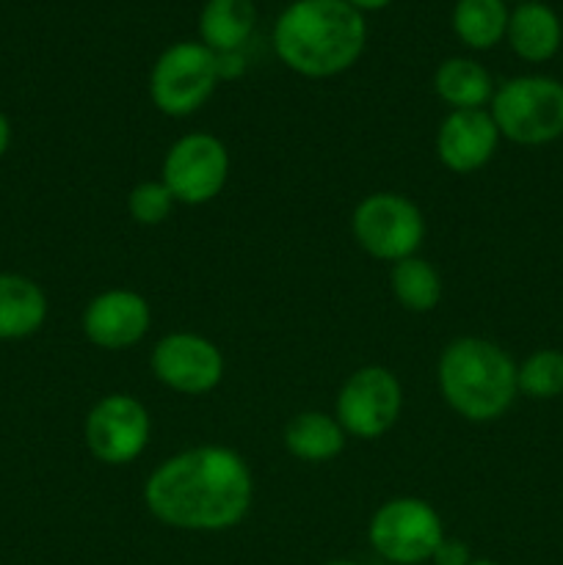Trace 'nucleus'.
I'll list each match as a JSON object with an SVG mask.
<instances>
[{"label":"nucleus","mask_w":563,"mask_h":565,"mask_svg":"<svg viewBox=\"0 0 563 565\" xmlns=\"http://www.w3.org/2000/svg\"><path fill=\"white\" fill-rule=\"evenodd\" d=\"M174 196H171L169 188L163 185V180H144L127 196V210H130L132 221L141 226H158L174 210Z\"/></svg>","instance_id":"nucleus-22"},{"label":"nucleus","mask_w":563,"mask_h":565,"mask_svg":"<svg viewBox=\"0 0 563 565\" xmlns=\"http://www.w3.org/2000/svg\"><path fill=\"white\" fill-rule=\"evenodd\" d=\"M47 320V296L33 279L0 274V340H25Z\"/></svg>","instance_id":"nucleus-15"},{"label":"nucleus","mask_w":563,"mask_h":565,"mask_svg":"<svg viewBox=\"0 0 563 565\" xmlns=\"http://www.w3.org/2000/svg\"><path fill=\"white\" fill-rule=\"evenodd\" d=\"M403 390L397 375L381 364H364L342 381L334 417L353 439H379L397 423Z\"/></svg>","instance_id":"nucleus-8"},{"label":"nucleus","mask_w":563,"mask_h":565,"mask_svg":"<svg viewBox=\"0 0 563 565\" xmlns=\"http://www.w3.org/2000/svg\"><path fill=\"white\" fill-rule=\"evenodd\" d=\"M506 0H456L453 6V33L469 50H491L506 39L508 31Z\"/></svg>","instance_id":"nucleus-19"},{"label":"nucleus","mask_w":563,"mask_h":565,"mask_svg":"<svg viewBox=\"0 0 563 565\" xmlns=\"http://www.w3.org/2000/svg\"><path fill=\"white\" fill-rule=\"evenodd\" d=\"M348 434L337 417L326 412H301L287 423L285 447L293 458L307 463L334 461L346 450Z\"/></svg>","instance_id":"nucleus-17"},{"label":"nucleus","mask_w":563,"mask_h":565,"mask_svg":"<svg viewBox=\"0 0 563 565\" xmlns=\"http://www.w3.org/2000/svg\"><path fill=\"white\" fill-rule=\"evenodd\" d=\"M469 565H500V563H495V561H486V557H480V561H475V557H472V563H469Z\"/></svg>","instance_id":"nucleus-27"},{"label":"nucleus","mask_w":563,"mask_h":565,"mask_svg":"<svg viewBox=\"0 0 563 565\" xmlns=\"http://www.w3.org/2000/svg\"><path fill=\"white\" fill-rule=\"evenodd\" d=\"M9 143H11V125L6 119V114H0V158L9 152Z\"/></svg>","instance_id":"nucleus-25"},{"label":"nucleus","mask_w":563,"mask_h":565,"mask_svg":"<svg viewBox=\"0 0 563 565\" xmlns=\"http://www.w3.org/2000/svg\"><path fill=\"white\" fill-rule=\"evenodd\" d=\"M434 565H469L472 563V555H469V546L458 539H442V544L436 546L434 557H431Z\"/></svg>","instance_id":"nucleus-23"},{"label":"nucleus","mask_w":563,"mask_h":565,"mask_svg":"<svg viewBox=\"0 0 563 565\" xmlns=\"http://www.w3.org/2000/svg\"><path fill=\"white\" fill-rule=\"evenodd\" d=\"M500 147V130L489 110H450L436 130V158L453 174L480 171Z\"/></svg>","instance_id":"nucleus-13"},{"label":"nucleus","mask_w":563,"mask_h":565,"mask_svg":"<svg viewBox=\"0 0 563 565\" xmlns=\"http://www.w3.org/2000/svg\"><path fill=\"white\" fill-rule=\"evenodd\" d=\"M364 44L368 22L346 0H293L276 17V55L287 70L312 81L351 70Z\"/></svg>","instance_id":"nucleus-2"},{"label":"nucleus","mask_w":563,"mask_h":565,"mask_svg":"<svg viewBox=\"0 0 563 565\" xmlns=\"http://www.w3.org/2000/svg\"><path fill=\"white\" fill-rule=\"evenodd\" d=\"M436 384L447 406L467 423H495L519 395L513 359L480 337H458L442 351Z\"/></svg>","instance_id":"nucleus-3"},{"label":"nucleus","mask_w":563,"mask_h":565,"mask_svg":"<svg viewBox=\"0 0 563 565\" xmlns=\"http://www.w3.org/2000/svg\"><path fill=\"white\" fill-rule=\"evenodd\" d=\"M519 3H524V0H519Z\"/></svg>","instance_id":"nucleus-28"},{"label":"nucleus","mask_w":563,"mask_h":565,"mask_svg":"<svg viewBox=\"0 0 563 565\" xmlns=\"http://www.w3.org/2000/svg\"><path fill=\"white\" fill-rule=\"evenodd\" d=\"M351 232L359 248L381 263L414 257L425 241V218L417 204L403 193H370L357 204Z\"/></svg>","instance_id":"nucleus-6"},{"label":"nucleus","mask_w":563,"mask_h":565,"mask_svg":"<svg viewBox=\"0 0 563 565\" xmlns=\"http://www.w3.org/2000/svg\"><path fill=\"white\" fill-rule=\"evenodd\" d=\"M219 58L202 42H177L166 47L149 72V97L171 119L193 116L219 86Z\"/></svg>","instance_id":"nucleus-5"},{"label":"nucleus","mask_w":563,"mask_h":565,"mask_svg":"<svg viewBox=\"0 0 563 565\" xmlns=\"http://www.w3.org/2000/svg\"><path fill=\"white\" fill-rule=\"evenodd\" d=\"M506 39L522 61L544 64V61H550L561 50L563 28L550 6L524 0L508 17Z\"/></svg>","instance_id":"nucleus-14"},{"label":"nucleus","mask_w":563,"mask_h":565,"mask_svg":"<svg viewBox=\"0 0 563 565\" xmlns=\"http://www.w3.org/2000/svg\"><path fill=\"white\" fill-rule=\"evenodd\" d=\"M254 478L241 452L199 445L166 458L144 483V505L160 524L185 533H224L246 519Z\"/></svg>","instance_id":"nucleus-1"},{"label":"nucleus","mask_w":563,"mask_h":565,"mask_svg":"<svg viewBox=\"0 0 563 565\" xmlns=\"http://www.w3.org/2000/svg\"><path fill=\"white\" fill-rule=\"evenodd\" d=\"M442 539V516L419 497H395L384 502L368 524V541L375 555L395 565L431 563Z\"/></svg>","instance_id":"nucleus-7"},{"label":"nucleus","mask_w":563,"mask_h":565,"mask_svg":"<svg viewBox=\"0 0 563 565\" xmlns=\"http://www.w3.org/2000/svg\"><path fill=\"white\" fill-rule=\"evenodd\" d=\"M517 386L533 401H552L563 395V351L541 348L517 364Z\"/></svg>","instance_id":"nucleus-21"},{"label":"nucleus","mask_w":563,"mask_h":565,"mask_svg":"<svg viewBox=\"0 0 563 565\" xmlns=\"http://www.w3.org/2000/svg\"><path fill=\"white\" fill-rule=\"evenodd\" d=\"M257 25L254 0H208L199 14V33L204 47L215 55L237 53Z\"/></svg>","instance_id":"nucleus-16"},{"label":"nucleus","mask_w":563,"mask_h":565,"mask_svg":"<svg viewBox=\"0 0 563 565\" xmlns=\"http://www.w3.org/2000/svg\"><path fill=\"white\" fill-rule=\"evenodd\" d=\"M434 92L436 97L453 110H478L495 97V83H491L489 70L472 58H453L442 61L434 72Z\"/></svg>","instance_id":"nucleus-18"},{"label":"nucleus","mask_w":563,"mask_h":565,"mask_svg":"<svg viewBox=\"0 0 563 565\" xmlns=\"http://www.w3.org/2000/svg\"><path fill=\"white\" fill-rule=\"evenodd\" d=\"M489 105L500 138L519 147H544L563 136V83L555 77H511L495 88Z\"/></svg>","instance_id":"nucleus-4"},{"label":"nucleus","mask_w":563,"mask_h":565,"mask_svg":"<svg viewBox=\"0 0 563 565\" xmlns=\"http://www.w3.org/2000/svg\"><path fill=\"white\" fill-rule=\"evenodd\" d=\"M152 326L149 301L136 290L114 287L88 301L83 309V334L103 351H125L138 345Z\"/></svg>","instance_id":"nucleus-12"},{"label":"nucleus","mask_w":563,"mask_h":565,"mask_svg":"<svg viewBox=\"0 0 563 565\" xmlns=\"http://www.w3.org/2000/svg\"><path fill=\"white\" fill-rule=\"evenodd\" d=\"M152 417L138 397L127 392H110L99 397L83 423V439L88 452L105 467L132 463L149 445Z\"/></svg>","instance_id":"nucleus-10"},{"label":"nucleus","mask_w":563,"mask_h":565,"mask_svg":"<svg viewBox=\"0 0 563 565\" xmlns=\"http://www.w3.org/2000/svg\"><path fill=\"white\" fill-rule=\"evenodd\" d=\"M155 379L180 395H208L224 379V356L219 345L193 331H171L152 348Z\"/></svg>","instance_id":"nucleus-11"},{"label":"nucleus","mask_w":563,"mask_h":565,"mask_svg":"<svg viewBox=\"0 0 563 565\" xmlns=\"http://www.w3.org/2000/svg\"><path fill=\"white\" fill-rule=\"evenodd\" d=\"M323 565H362V563H357V561H329Z\"/></svg>","instance_id":"nucleus-26"},{"label":"nucleus","mask_w":563,"mask_h":565,"mask_svg":"<svg viewBox=\"0 0 563 565\" xmlns=\"http://www.w3.org/2000/svg\"><path fill=\"white\" fill-rule=\"evenodd\" d=\"M390 285L397 303H401L406 312L425 315L431 312V309L439 307L442 301L439 270H436L428 259L417 257V254L392 265Z\"/></svg>","instance_id":"nucleus-20"},{"label":"nucleus","mask_w":563,"mask_h":565,"mask_svg":"<svg viewBox=\"0 0 563 565\" xmlns=\"http://www.w3.org/2000/svg\"><path fill=\"white\" fill-rule=\"evenodd\" d=\"M230 177V152L224 141L210 132H188L177 138L160 166V180L174 202L202 207L213 202Z\"/></svg>","instance_id":"nucleus-9"},{"label":"nucleus","mask_w":563,"mask_h":565,"mask_svg":"<svg viewBox=\"0 0 563 565\" xmlns=\"http://www.w3.org/2000/svg\"><path fill=\"white\" fill-rule=\"evenodd\" d=\"M348 6H353L357 11H379V9H386V6L392 3V0H346Z\"/></svg>","instance_id":"nucleus-24"}]
</instances>
